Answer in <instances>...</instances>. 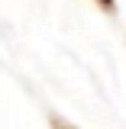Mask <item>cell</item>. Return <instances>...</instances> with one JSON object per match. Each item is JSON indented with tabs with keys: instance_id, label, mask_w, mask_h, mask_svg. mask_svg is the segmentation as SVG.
<instances>
[{
	"instance_id": "obj_2",
	"label": "cell",
	"mask_w": 126,
	"mask_h": 129,
	"mask_svg": "<svg viewBox=\"0 0 126 129\" xmlns=\"http://www.w3.org/2000/svg\"><path fill=\"white\" fill-rule=\"evenodd\" d=\"M55 129H71V126H62V123H58V126H55Z\"/></svg>"
},
{
	"instance_id": "obj_1",
	"label": "cell",
	"mask_w": 126,
	"mask_h": 129,
	"mask_svg": "<svg viewBox=\"0 0 126 129\" xmlns=\"http://www.w3.org/2000/svg\"><path fill=\"white\" fill-rule=\"evenodd\" d=\"M97 7H104L107 13H113V10H116V3H113V0H97Z\"/></svg>"
}]
</instances>
